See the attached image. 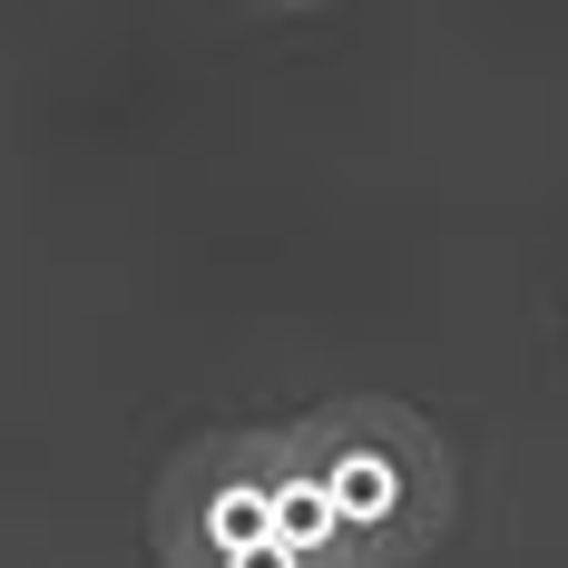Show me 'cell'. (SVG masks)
<instances>
[{
	"mask_svg": "<svg viewBox=\"0 0 568 568\" xmlns=\"http://www.w3.org/2000/svg\"><path fill=\"white\" fill-rule=\"evenodd\" d=\"M294 460L324 480L343 539H353V568H412L442 549L452 529V452L442 432L412 412V402H383V393H343V402H314L284 422Z\"/></svg>",
	"mask_w": 568,
	"mask_h": 568,
	"instance_id": "cell-1",
	"label": "cell"
},
{
	"mask_svg": "<svg viewBox=\"0 0 568 568\" xmlns=\"http://www.w3.org/2000/svg\"><path fill=\"white\" fill-rule=\"evenodd\" d=\"M158 559L168 568H235L275 539V422L265 432H206L158 480Z\"/></svg>",
	"mask_w": 568,
	"mask_h": 568,
	"instance_id": "cell-2",
	"label": "cell"
},
{
	"mask_svg": "<svg viewBox=\"0 0 568 568\" xmlns=\"http://www.w3.org/2000/svg\"><path fill=\"white\" fill-rule=\"evenodd\" d=\"M275 549H284V559H304V568H353V539H343L324 480L294 460L284 422H275Z\"/></svg>",
	"mask_w": 568,
	"mask_h": 568,
	"instance_id": "cell-3",
	"label": "cell"
}]
</instances>
